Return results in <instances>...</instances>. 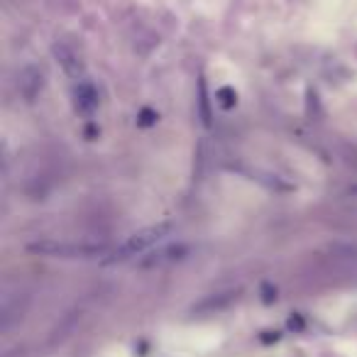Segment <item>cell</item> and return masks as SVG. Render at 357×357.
<instances>
[{
  "mask_svg": "<svg viewBox=\"0 0 357 357\" xmlns=\"http://www.w3.org/2000/svg\"><path fill=\"white\" fill-rule=\"evenodd\" d=\"M27 252L52 259H93L103 257V245H84V243H64V240H37L27 245Z\"/></svg>",
  "mask_w": 357,
  "mask_h": 357,
  "instance_id": "6da1fadb",
  "label": "cell"
},
{
  "mask_svg": "<svg viewBox=\"0 0 357 357\" xmlns=\"http://www.w3.org/2000/svg\"><path fill=\"white\" fill-rule=\"evenodd\" d=\"M169 233H172V225L169 223L149 225V228H144V230H137V233L130 235L115 252H110V257L105 259V262L113 264V262H125V259H130V257H137V255L147 252V250L154 248L157 243H162Z\"/></svg>",
  "mask_w": 357,
  "mask_h": 357,
  "instance_id": "7a4b0ae2",
  "label": "cell"
},
{
  "mask_svg": "<svg viewBox=\"0 0 357 357\" xmlns=\"http://www.w3.org/2000/svg\"><path fill=\"white\" fill-rule=\"evenodd\" d=\"M96 108H98V93H96L93 84L86 79L76 81L74 86V110L81 118H93Z\"/></svg>",
  "mask_w": 357,
  "mask_h": 357,
  "instance_id": "3957f363",
  "label": "cell"
},
{
  "mask_svg": "<svg viewBox=\"0 0 357 357\" xmlns=\"http://www.w3.org/2000/svg\"><path fill=\"white\" fill-rule=\"evenodd\" d=\"M52 52H54L56 61H59V66L64 69V74L69 76V79H74V81L84 79V64H81L79 54H76L71 47H66L64 42H59V45H54Z\"/></svg>",
  "mask_w": 357,
  "mask_h": 357,
  "instance_id": "277c9868",
  "label": "cell"
},
{
  "mask_svg": "<svg viewBox=\"0 0 357 357\" xmlns=\"http://www.w3.org/2000/svg\"><path fill=\"white\" fill-rule=\"evenodd\" d=\"M42 84H45V76H42V69L37 66H27V69L20 71V79H17V89H20L22 98L25 100H35L42 91Z\"/></svg>",
  "mask_w": 357,
  "mask_h": 357,
  "instance_id": "5b68a950",
  "label": "cell"
},
{
  "mask_svg": "<svg viewBox=\"0 0 357 357\" xmlns=\"http://www.w3.org/2000/svg\"><path fill=\"white\" fill-rule=\"evenodd\" d=\"M189 255V248L186 245H169V248H162L157 252H152L149 257H144L142 267H164V264H172V262H178V259H184Z\"/></svg>",
  "mask_w": 357,
  "mask_h": 357,
  "instance_id": "8992f818",
  "label": "cell"
},
{
  "mask_svg": "<svg viewBox=\"0 0 357 357\" xmlns=\"http://www.w3.org/2000/svg\"><path fill=\"white\" fill-rule=\"evenodd\" d=\"M215 103L223 110H233L235 105H238V93H235L230 86H223V89L215 91Z\"/></svg>",
  "mask_w": 357,
  "mask_h": 357,
  "instance_id": "52a82bcc",
  "label": "cell"
},
{
  "mask_svg": "<svg viewBox=\"0 0 357 357\" xmlns=\"http://www.w3.org/2000/svg\"><path fill=\"white\" fill-rule=\"evenodd\" d=\"M199 89H201V115H204V123H206V125H211V115H208V100H206V84H204V79H201Z\"/></svg>",
  "mask_w": 357,
  "mask_h": 357,
  "instance_id": "ba28073f",
  "label": "cell"
},
{
  "mask_svg": "<svg viewBox=\"0 0 357 357\" xmlns=\"http://www.w3.org/2000/svg\"><path fill=\"white\" fill-rule=\"evenodd\" d=\"M157 120H159L157 113H152V110H147V108H144L142 113H139V123H142V125H154Z\"/></svg>",
  "mask_w": 357,
  "mask_h": 357,
  "instance_id": "9c48e42d",
  "label": "cell"
}]
</instances>
